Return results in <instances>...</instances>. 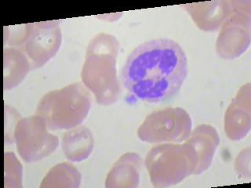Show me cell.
Instances as JSON below:
<instances>
[{
  "mask_svg": "<svg viewBox=\"0 0 251 188\" xmlns=\"http://www.w3.org/2000/svg\"><path fill=\"white\" fill-rule=\"evenodd\" d=\"M188 75L182 47L172 39H156L136 47L122 69V83L141 101L159 104L178 94Z\"/></svg>",
  "mask_w": 251,
  "mask_h": 188,
  "instance_id": "cell-1",
  "label": "cell"
},
{
  "mask_svg": "<svg viewBox=\"0 0 251 188\" xmlns=\"http://www.w3.org/2000/svg\"><path fill=\"white\" fill-rule=\"evenodd\" d=\"M119 49L120 43L115 36L100 33L91 40L86 49L81 78L100 105L115 104L121 94L116 70Z\"/></svg>",
  "mask_w": 251,
  "mask_h": 188,
  "instance_id": "cell-2",
  "label": "cell"
},
{
  "mask_svg": "<svg viewBox=\"0 0 251 188\" xmlns=\"http://www.w3.org/2000/svg\"><path fill=\"white\" fill-rule=\"evenodd\" d=\"M92 97L79 82L47 93L39 100L35 115L43 118L50 130L72 129L84 121Z\"/></svg>",
  "mask_w": 251,
  "mask_h": 188,
  "instance_id": "cell-3",
  "label": "cell"
},
{
  "mask_svg": "<svg viewBox=\"0 0 251 188\" xmlns=\"http://www.w3.org/2000/svg\"><path fill=\"white\" fill-rule=\"evenodd\" d=\"M198 157L192 145L165 143L149 151L145 159L150 180L154 188H167L179 184L194 175Z\"/></svg>",
  "mask_w": 251,
  "mask_h": 188,
  "instance_id": "cell-4",
  "label": "cell"
},
{
  "mask_svg": "<svg viewBox=\"0 0 251 188\" xmlns=\"http://www.w3.org/2000/svg\"><path fill=\"white\" fill-rule=\"evenodd\" d=\"M189 114L181 108H167L155 111L145 118L137 131L145 143H182L192 133Z\"/></svg>",
  "mask_w": 251,
  "mask_h": 188,
  "instance_id": "cell-5",
  "label": "cell"
},
{
  "mask_svg": "<svg viewBox=\"0 0 251 188\" xmlns=\"http://www.w3.org/2000/svg\"><path fill=\"white\" fill-rule=\"evenodd\" d=\"M59 22L27 24L19 38H14L10 42V46L25 55L31 69L41 68L57 53L62 42Z\"/></svg>",
  "mask_w": 251,
  "mask_h": 188,
  "instance_id": "cell-6",
  "label": "cell"
},
{
  "mask_svg": "<svg viewBox=\"0 0 251 188\" xmlns=\"http://www.w3.org/2000/svg\"><path fill=\"white\" fill-rule=\"evenodd\" d=\"M47 129L44 119L36 115L20 120L16 125V146L18 154L25 163H35L47 158L58 147V137Z\"/></svg>",
  "mask_w": 251,
  "mask_h": 188,
  "instance_id": "cell-7",
  "label": "cell"
},
{
  "mask_svg": "<svg viewBox=\"0 0 251 188\" xmlns=\"http://www.w3.org/2000/svg\"><path fill=\"white\" fill-rule=\"evenodd\" d=\"M231 6L217 42V53L224 59L236 58L244 53L251 43V4Z\"/></svg>",
  "mask_w": 251,
  "mask_h": 188,
  "instance_id": "cell-8",
  "label": "cell"
},
{
  "mask_svg": "<svg viewBox=\"0 0 251 188\" xmlns=\"http://www.w3.org/2000/svg\"><path fill=\"white\" fill-rule=\"evenodd\" d=\"M251 84L243 86L225 116V130L231 141L243 139L251 130Z\"/></svg>",
  "mask_w": 251,
  "mask_h": 188,
  "instance_id": "cell-9",
  "label": "cell"
},
{
  "mask_svg": "<svg viewBox=\"0 0 251 188\" xmlns=\"http://www.w3.org/2000/svg\"><path fill=\"white\" fill-rule=\"evenodd\" d=\"M185 142L192 145L198 157V164L194 175L206 171L211 164L216 149L220 143L218 132L209 125H201L192 132Z\"/></svg>",
  "mask_w": 251,
  "mask_h": 188,
  "instance_id": "cell-10",
  "label": "cell"
},
{
  "mask_svg": "<svg viewBox=\"0 0 251 188\" xmlns=\"http://www.w3.org/2000/svg\"><path fill=\"white\" fill-rule=\"evenodd\" d=\"M230 2H206L184 5V8L200 29L214 31L221 26L231 10Z\"/></svg>",
  "mask_w": 251,
  "mask_h": 188,
  "instance_id": "cell-11",
  "label": "cell"
},
{
  "mask_svg": "<svg viewBox=\"0 0 251 188\" xmlns=\"http://www.w3.org/2000/svg\"><path fill=\"white\" fill-rule=\"evenodd\" d=\"M141 159L127 153L115 163L106 178L105 188H137L139 185Z\"/></svg>",
  "mask_w": 251,
  "mask_h": 188,
  "instance_id": "cell-12",
  "label": "cell"
},
{
  "mask_svg": "<svg viewBox=\"0 0 251 188\" xmlns=\"http://www.w3.org/2000/svg\"><path fill=\"white\" fill-rule=\"evenodd\" d=\"M94 141L88 128L79 126L66 132L62 137V149L73 163H79L89 158L94 150Z\"/></svg>",
  "mask_w": 251,
  "mask_h": 188,
  "instance_id": "cell-13",
  "label": "cell"
},
{
  "mask_svg": "<svg viewBox=\"0 0 251 188\" xmlns=\"http://www.w3.org/2000/svg\"><path fill=\"white\" fill-rule=\"evenodd\" d=\"M31 69L25 55L17 48L4 50V90L18 86Z\"/></svg>",
  "mask_w": 251,
  "mask_h": 188,
  "instance_id": "cell-14",
  "label": "cell"
},
{
  "mask_svg": "<svg viewBox=\"0 0 251 188\" xmlns=\"http://www.w3.org/2000/svg\"><path fill=\"white\" fill-rule=\"evenodd\" d=\"M81 175L77 168L68 163L55 165L43 179L40 188H78Z\"/></svg>",
  "mask_w": 251,
  "mask_h": 188,
  "instance_id": "cell-15",
  "label": "cell"
},
{
  "mask_svg": "<svg viewBox=\"0 0 251 188\" xmlns=\"http://www.w3.org/2000/svg\"><path fill=\"white\" fill-rule=\"evenodd\" d=\"M251 151L250 148L244 150L240 153L239 156L236 159V170L238 173L243 175V176L250 177V163H251Z\"/></svg>",
  "mask_w": 251,
  "mask_h": 188,
  "instance_id": "cell-16",
  "label": "cell"
}]
</instances>
